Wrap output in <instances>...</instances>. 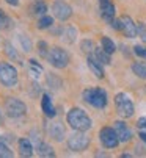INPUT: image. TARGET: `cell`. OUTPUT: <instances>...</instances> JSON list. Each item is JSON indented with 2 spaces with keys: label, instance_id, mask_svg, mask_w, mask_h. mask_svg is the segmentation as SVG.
<instances>
[{
  "label": "cell",
  "instance_id": "1",
  "mask_svg": "<svg viewBox=\"0 0 146 158\" xmlns=\"http://www.w3.org/2000/svg\"><path fill=\"white\" fill-rule=\"evenodd\" d=\"M68 124L74 128V130H79V131H86L91 128L93 122L90 119V116L86 114V113L82 110V108H71L69 113H68Z\"/></svg>",
  "mask_w": 146,
  "mask_h": 158
},
{
  "label": "cell",
  "instance_id": "2",
  "mask_svg": "<svg viewBox=\"0 0 146 158\" xmlns=\"http://www.w3.org/2000/svg\"><path fill=\"white\" fill-rule=\"evenodd\" d=\"M82 96H83V100L94 108H104L107 105V93L99 86L85 89Z\"/></svg>",
  "mask_w": 146,
  "mask_h": 158
},
{
  "label": "cell",
  "instance_id": "3",
  "mask_svg": "<svg viewBox=\"0 0 146 158\" xmlns=\"http://www.w3.org/2000/svg\"><path fill=\"white\" fill-rule=\"evenodd\" d=\"M115 106H116L118 114L123 116V118H131V116H134V113H135L132 99L127 94H124V93H119V94L115 96Z\"/></svg>",
  "mask_w": 146,
  "mask_h": 158
},
{
  "label": "cell",
  "instance_id": "4",
  "mask_svg": "<svg viewBox=\"0 0 146 158\" xmlns=\"http://www.w3.org/2000/svg\"><path fill=\"white\" fill-rule=\"evenodd\" d=\"M19 74L14 66L10 63H0V83L7 88H13L17 85Z\"/></svg>",
  "mask_w": 146,
  "mask_h": 158
},
{
  "label": "cell",
  "instance_id": "5",
  "mask_svg": "<svg viewBox=\"0 0 146 158\" xmlns=\"http://www.w3.org/2000/svg\"><path fill=\"white\" fill-rule=\"evenodd\" d=\"M88 146H90V138L85 135V131L76 130V133L68 138V147L72 152H83Z\"/></svg>",
  "mask_w": 146,
  "mask_h": 158
},
{
  "label": "cell",
  "instance_id": "6",
  "mask_svg": "<svg viewBox=\"0 0 146 158\" xmlns=\"http://www.w3.org/2000/svg\"><path fill=\"white\" fill-rule=\"evenodd\" d=\"M5 110H7V114L10 118H22V116H25V113H27V106L25 103H24L22 100L16 99V97H10L7 99L5 102Z\"/></svg>",
  "mask_w": 146,
  "mask_h": 158
},
{
  "label": "cell",
  "instance_id": "7",
  "mask_svg": "<svg viewBox=\"0 0 146 158\" xmlns=\"http://www.w3.org/2000/svg\"><path fill=\"white\" fill-rule=\"evenodd\" d=\"M47 60H49V63H51L54 67H57V69H63V67H66L68 63H69L68 53H66L63 49H60V47H52V49H49Z\"/></svg>",
  "mask_w": 146,
  "mask_h": 158
},
{
  "label": "cell",
  "instance_id": "8",
  "mask_svg": "<svg viewBox=\"0 0 146 158\" xmlns=\"http://www.w3.org/2000/svg\"><path fill=\"white\" fill-rule=\"evenodd\" d=\"M99 139H101L102 146L107 147V149H115V147L119 144V138H118L115 128H112V127H104V128H101V131H99Z\"/></svg>",
  "mask_w": 146,
  "mask_h": 158
},
{
  "label": "cell",
  "instance_id": "9",
  "mask_svg": "<svg viewBox=\"0 0 146 158\" xmlns=\"http://www.w3.org/2000/svg\"><path fill=\"white\" fill-rule=\"evenodd\" d=\"M52 13L58 20L63 22V20H68L72 16V8L66 2H63V0H55L54 5H52Z\"/></svg>",
  "mask_w": 146,
  "mask_h": 158
},
{
  "label": "cell",
  "instance_id": "10",
  "mask_svg": "<svg viewBox=\"0 0 146 158\" xmlns=\"http://www.w3.org/2000/svg\"><path fill=\"white\" fill-rule=\"evenodd\" d=\"M113 128H115L118 138H119V143H129V141L132 139V131H131V128L127 127L126 122L116 121V122L113 124Z\"/></svg>",
  "mask_w": 146,
  "mask_h": 158
},
{
  "label": "cell",
  "instance_id": "11",
  "mask_svg": "<svg viewBox=\"0 0 146 158\" xmlns=\"http://www.w3.org/2000/svg\"><path fill=\"white\" fill-rule=\"evenodd\" d=\"M99 10H101V16L105 22L112 24V20L115 19V5L110 0H99Z\"/></svg>",
  "mask_w": 146,
  "mask_h": 158
},
{
  "label": "cell",
  "instance_id": "12",
  "mask_svg": "<svg viewBox=\"0 0 146 158\" xmlns=\"http://www.w3.org/2000/svg\"><path fill=\"white\" fill-rule=\"evenodd\" d=\"M121 31L124 33L126 38H135L137 33V24H134V20L129 16H123L121 17Z\"/></svg>",
  "mask_w": 146,
  "mask_h": 158
},
{
  "label": "cell",
  "instance_id": "13",
  "mask_svg": "<svg viewBox=\"0 0 146 158\" xmlns=\"http://www.w3.org/2000/svg\"><path fill=\"white\" fill-rule=\"evenodd\" d=\"M86 63H88L90 71H91L97 78H102V77H104V67H102V63L97 60L94 55H90V56L86 58Z\"/></svg>",
  "mask_w": 146,
  "mask_h": 158
},
{
  "label": "cell",
  "instance_id": "14",
  "mask_svg": "<svg viewBox=\"0 0 146 158\" xmlns=\"http://www.w3.org/2000/svg\"><path fill=\"white\" fill-rule=\"evenodd\" d=\"M41 108H42V113H44L47 118H54L55 116V106H54L52 99H51V96H49V94H42Z\"/></svg>",
  "mask_w": 146,
  "mask_h": 158
},
{
  "label": "cell",
  "instance_id": "15",
  "mask_svg": "<svg viewBox=\"0 0 146 158\" xmlns=\"http://www.w3.org/2000/svg\"><path fill=\"white\" fill-rule=\"evenodd\" d=\"M19 153H20V156H27V158L33 155V146H32L30 139H27V138L19 139Z\"/></svg>",
  "mask_w": 146,
  "mask_h": 158
},
{
  "label": "cell",
  "instance_id": "16",
  "mask_svg": "<svg viewBox=\"0 0 146 158\" xmlns=\"http://www.w3.org/2000/svg\"><path fill=\"white\" fill-rule=\"evenodd\" d=\"M49 133H51V138H54L55 141H63L64 138V127L60 124V122H55L51 125V128H49Z\"/></svg>",
  "mask_w": 146,
  "mask_h": 158
},
{
  "label": "cell",
  "instance_id": "17",
  "mask_svg": "<svg viewBox=\"0 0 146 158\" xmlns=\"http://www.w3.org/2000/svg\"><path fill=\"white\" fill-rule=\"evenodd\" d=\"M35 147H36V152H38V155H39V156H46V158H49V156H55L54 149H52L51 146H49V144L42 143V141H39Z\"/></svg>",
  "mask_w": 146,
  "mask_h": 158
},
{
  "label": "cell",
  "instance_id": "18",
  "mask_svg": "<svg viewBox=\"0 0 146 158\" xmlns=\"http://www.w3.org/2000/svg\"><path fill=\"white\" fill-rule=\"evenodd\" d=\"M61 38L68 42V44H72L76 41V38H77V30L74 28V27H66L64 30H63V33H61Z\"/></svg>",
  "mask_w": 146,
  "mask_h": 158
},
{
  "label": "cell",
  "instance_id": "19",
  "mask_svg": "<svg viewBox=\"0 0 146 158\" xmlns=\"http://www.w3.org/2000/svg\"><path fill=\"white\" fill-rule=\"evenodd\" d=\"M132 71H134V74L138 78L146 80V63H134L132 64Z\"/></svg>",
  "mask_w": 146,
  "mask_h": 158
},
{
  "label": "cell",
  "instance_id": "20",
  "mask_svg": "<svg viewBox=\"0 0 146 158\" xmlns=\"http://www.w3.org/2000/svg\"><path fill=\"white\" fill-rule=\"evenodd\" d=\"M101 44H102V49L107 52V53H113L115 50H116V46H115V42L110 39V38H107V36H104L102 39H101Z\"/></svg>",
  "mask_w": 146,
  "mask_h": 158
},
{
  "label": "cell",
  "instance_id": "21",
  "mask_svg": "<svg viewBox=\"0 0 146 158\" xmlns=\"http://www.w3.org/2000/svg\"><path fill=\"white\" fill-rule=\"evenodd\" d=\"M94 56L102 64H110V53H107L104 49H94Z\"/></svg>",
  "mask_w": 146,
  "mask_h": 158
},
{
  "label": "cell",
  "instance_id": "22",
  "mask_svg": "<svg viewBox=\"0 0 146 158\" xmlns=\"http://www.w3.org/2000/svg\"><path fill=\"white\" fill-rule=\"evenodd\" d=\"M32 13L44 16V13H47V5L42 2V0H38V2H35L33 6H32Z\"/></svg>",
  "mask_w": 146,
  "mask_h": 158
},
{
  "label": "cell",
  "instance_id": "23",
  "mask_svg": "<svg viewBox=\"0 0 146 158\" xmlns=\"http://www.w3.org/2000/svg\"><path fill=\"white\" fill-rule=\"evenodd\" d=\"M52 25H54V19L51 16H41V19L38 20V28H41V30H46Z\"/></svg>",
  "mask_w": 146,
  "mask_h": 158
},
{
  "label": "cell",
  "instance_id": "24",
  "mask_svg": "<svg viewBox=\"0 0 146 158\" xmlns=\"http://www.w3.org/2000/svg\"><path fill=\"white\" fill-rule=\"evenodd\" d=\"M5 53L11 58V60H14V61H17V63H20V58H19V55H17V52L14 50V47L11 46L10 42H5Z\"/></svg>",
  "mask_w": 146,
  "mask_h": 158
},
{
  "label": "cell",
  "instance_id": "25",
  "mask_svg": "<svg viewBox=\"0 0 146 158\" xmlns=\"http://www.w3.org/2000/svg\"><path fill=\"white\" fill-rule=\"evenodd\" d=\"M19 41H20V46L24 49V52H30L32 50V41L29 36L25 35H19Z\"/></svg>",
  "mask_w": 146,
  "mask_h": 158
},
{
  "label": "cell",
  "instance_id": "26",
  "mask_svg": "<svg viewBox=\"0 0 146 158\" xmlns=\"http://www.w3.org/2000/svg\"><path fill=\"white\" fill-rule=\"evenodd\" d=\"M47 85L51 86V88H54V89H58L60 85H61V81H60V78L55 74H49L47 75Z\"/></svg>",
  "mask_w": 146,
  "mask_h": 158
},
{
  "label": "cell",
  "instance_id": "27",
  "mask_svg": "<svg viewBox=\"0 0 146 158\" xmlns=\"http://www.w3.org/2000/svg\"><path fill=\"white\" fill-rule=\"evenodd\" d=\"M11 156H13V152L10 150V147L3 141H0V158H11Z\"/></svg>",
  "mask_w": 146,
  "mask_h": 158
},
{
  "label": "cell",
  "instance_id": "28",
  "mask_svg": "<svg viewBox=\"0 0 146 158\" xmlns=\"http://www.w3.org/2000/svg\"><path fill=\"white\" fill-rule=\"evenodd\" d=\"M29 63H30V67H32V69H30V74H32L33 77H38V74L42 71V66H41V64H38L35 60H30Z\"/></svg>",
  "mask_w": 146,
  "mask_h": 158
},
{
  "label": "cell",
  "instance_id": "29",
  "mask_svg": "<svg viewBox=\"0 0 146 158\" xmlns=\"http://www.w3.org/2000/svg\"><path fill=\"white\" fill-rule=\"evenodd\" d=\"M11 24V20H10V17L0 10V30H5V28H8V25Z\"/></svg>",
  "mask_w": 146,
  "mask_h": 158
},
{
  "label": "cell",
  "instance_id": "30",
  "mask_svg": "<svg viewBox=\"0 0 146 158\" xmlns=\"http://www.w3.org/2000/svg\"><path fill=\"white\" fill-rule=\"evenodd\" d=\"M80 47H82V50H83L85 53H91V52L94 50V44H93V41H90V39H85V41H82Z\"/></svg>",
  "mask_w": 146,
  "mask_h": 158
},
{
  "label": "cell",
  "instance_id": "31",
  "mask_svg": "<svg viewBox=\"0 0 146 158\" xmlns=\"http://www.w3.org/2000/svg\"><path fill=\"white\" fill-rule=\"evenodd\" d=\"M137 33H138V36L146 42V25L143 24V22H138V24H137Z\"/></svg>",
  "mask_w": 146,
  "mask_h": 158
},
{
  "label": "cell",
  "instance_id": "32",
  "mask_svg": "<svg viewBox=\"0 0 146 158\" xmlns=\"http://www.w3.org/2000/svg\"><path fill=\"white\" fill-rule=\"evenodd\" d=\"M38 46H39V55L47 58V55H49V52H47V50H49V49H47V44H46L44 41H41V42L38 44Z\"/></svg>",
  "mask_w": 146,
  "mask_h": 158
},
{
  "label": "cell",
  "instance_id": "33",
  "mask_svg": "<svg viewBox=\"0 0 146 158\" xmlns=\"http://www.w3.org/2000/svg\"><path fill=\"white\" fill-rule=\"evenodd\" d=\"M137 128H138L140 131H144V133H146V116H143V118H140V119L137 121Z\"/></svg>",
  "mask_w": 146,
  "mask_h": 158
},
{
  "label": "cell",
  "instance_id": "34",
  "mask_svg": "<svg viewBox=\"0 0 146 158\" xmlns=\"http://www.w3.org/2000/svg\"><path fill=\"white\" fill-rule=\"evenodd\" d=\"M134 50H135V55H138V56H141V58H146V47H143V46H135Z\"/></svg>",
  "mask_w": 146,
  "mask_h": 158
},
{
  "label": "cell",
  "instance_id": "35",
  "mask_svg": "<svg viewBox=\"0 0 146 158\" xmlns=\"http://www.w3.org/2000/svg\"><path fill=\"white\" fill-rule=\"evenodd\" d=\"M5 2H7L10 6H17V5H19V0H5Z\"/></svg>",
  "mask_w": 146,
  "mask_h": 158
},
{
  "label": "cell",
  "instance_id": "36",
  "mask_svg": "<svg viewBox=\"0 0 146 158\" xmlns=\"http://www.w3.org/2000/svg\"><path fill=\"white\" fill-rule=\"evenodd\" d=\"M140 138H141V141L146 143V133H144V131H140Z\"/></svg>",
  "mask_w": 146,
  "mask_h": 158
}]
</instances>
